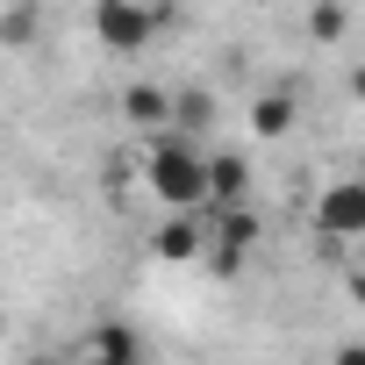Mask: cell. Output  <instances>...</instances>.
<instances>
[{
  "instance_id": "cell-11",
  "label": "cell",
  "mask_w": 365,
  "mask_h": 365,
  "mask_svg": "<svg viewBox=\"0 0 365 365\" xmlns=\"http://www.w3.org/2000/svg\"><path fill=\"white\" fill-rule=\"evenodd\" d=\"M344 29H351V15H344V8H308V36H322V43H336Z\"/></svg>"
},
{
  "instance_id": "cell-5",
  "label": "cell",
  "mask_w": 365,
  "mask_h": 365,
  "mask_svg": "<svg viewBox=\"0 0 365 365\" xmlns=\"http://www.w3.org/2000/svg\"><path fill=\"white\" fill-rule=\"evenodd\" d=\"M72 358H86V365H143V336H136V322H93Z\"/></svg>"
},
{
  "instance_id": "cell-15",
  "label": "cell",
  "mask_w": 365,
  "mask_h": 365,
  "mask_svg": "<svg viewBox=\"0 0 365 365\" xmlns=\"http://www.w3.org/2000/svg\"><path fill=\"white\" fill-rule=\"evenodd\" d=\"M351 101H365V65H358V72H351Z\"/></svg>"
},
{
  "instance_id": "cell-14",
  "label": "cell",
  "mask_w": 365,
  "mask_h": 365,
  "mask_svg": "<svg viewBox=\"0 0 365 365\" xmlns=\"http://www.w3.org/2000/svg\"><path fill=\"white\" fill-rule=\"evenodd\" d=\"M344 287H351V301H358V308H365V272H351V279H344Z\"/></svg>"
},
{
  "instance_id": "cell-13",
  "label": "cell",
  "mask_w": 365,
  "mask_h": 365,
  "mask_svg": "<svg viewBox=\"0 0 365 365\" xmlns=\"http://www.w3.org/2000/svg\"><path fill=\"white\" fill-rule=\"evenodd\" d=\"M329 365H365V344H336V358Z\"/></svg>"
},
{
  "instance_id": "cell-9",
  "label": "cell",
  "mask_w": 365,
  "mask_h": 365,
  "mask_svg": "<svg viewBox=\"0 0 365 365\" xmlns=\"http://www.w3.org/2000/svg\"><path fill=\"white\" fill-rule=\"evenodd\" d=\"M294 108H301L294 86H272V93L251 101V129H258V136H287V129H294Z\"/></svg>"
},
{
  "instance_id": "cell-10",
  "label": "cell",
  "mask_w": 365,
  "mask_h": 365,
  "mask_svg": "<svg viewBox=\"0 0 365 365\" xmlns=\"http://www.w3.org/2000/svg\"><path fill=\"white\" fill-rule=\"evenodd\" d=\"M208 122H215V93H208V86H179V93H172V129H179V136H187V129H208Z\"/></svg>"
},
{
  "instance_id": "cell-12",
  "label": "cell",
  "mask_w": 365,
  "mask_h": 365,
  "mask_svg": "<svg viewBox=\"0 0 365 365\" xmlns=\"http://www.w3.org/2000/svg\"><path fill=\"white\" fill-rule=\"evenodd\" d=\"M36 29V8H8V15H0V36H8V43H22Z\"/></svg>"
},
{
  "instance_id": "cell-8",
  "label": "cell",
  "mask_w": 365,
  "mask_h": 365,
  "mask_svg": "<svg viewBox=\"0 0 365 365\" xmlns=\"http://www.w3.org/2000/svg\"><path fill=\"white\" fill-rule=\"evenodd\" d=\"M122 115H129L136 129L165 136V129H172V93H165V86H129V93H122Z\"/></svg>"
},
{
  "instance_id": "cell-1",
  "label": "cell",
  "mask_w": 365,
  "mask_h": 365,
  "mask_svg": "<svg viewBox=\"0 0 365 365\" xmlns=\"http://www.w3.org/2000/svg\"><path fill=\"white\" fill-rule=\"evenodd\" d=\"M143 187H150L172 215H194V208H208V158L179 136V129H165V136H150V150H143Z\"/></svg>"
},
{
  "instance_id": "cell-16",
  "label": "cell",
  "mask_w": 365,
  "mask_h": 365,
  "mask_svg": "<svg viewBox=\"0 0 365 365\" xmlns=\"http://www.w3.org/2000/svg\"><path fill=\"white\" fill-rule=\"evenodd\" d=\"M65 365H86V358H65Z\"/></svg>"
},
{
  "instance_id": "cell-3",
  "label": "cell",
  "mask_w": 365,
  "mask_h": 365,
  "mask_svg": "<svg viewBox=\"0 0 365 365\" xmlns=\"http://www.w3.org/2000/svg\"><path fill=\"white\" fill-rule=\"evenodd\" d=\"M258 237H265L258 208H222V215L208 222V258H215V272H244V258L258 251Z\"/></svg>"
},
{
  "instance_id": "cell-6",
  "label": "cell",
  "mask_w": 365,
  "mask_h": 365,
  "mask_svg": "<svg viewBox=\"0 0 365 365\" xmlns=\"http://www.w3.org/2000/svg\"><path fill=\"white\" fill-rule=\"evenodd\" d=\"M208 208L222 215V208H251V165L237 158V150H215L208 158Z\"/></svg>"
},
{
  "instance_id": "cell-2",
  "label": "cell",
  "mask_w": 365,
  "mask_h": 365,
  "mask_svg": "<svg viewBox=\"0 0 365 365\" xmlns=\"http://www.w3.org/2000/svg\"><path fill=\"white\" fill-rule=\"evenodd\" d=\"M172 29V15L165 8H136V0H101L93 8V36L115 51V58H129V51H143L150 36H165Z\"/></svg>"
},
{
  "instance_id": "cell-7",
  "label": "cell",
  "mask_w": 365,
  "mask_h": 365,
  "mask_svg": "<svg viewBox=\"0 0 365 365\" xmlns=\"http://www.w3.org/2000/svg\"><path fill=\"white\" fill-rule=\"evenodd\" d=\"M150 251H158L165 265H194V258L208 251V230H201L194 215H165V230H150Z\"/></svg>"
},
{
  "instance_id": "cell-4",
  "label": "cell",
  "mask_w": 365,
  "mask_h": 365,
  "mask_svg": "<svg viewBox=\"0 0 365 365\" xmlns=\"http://www.w3.org/2000/svg\"><path fill=\"white\" fill-rule=\"evenodd\" d=\"M315 230H322V244L365 237V179H336V187L315 201Z\"/></svg>"
}]
</instances>
